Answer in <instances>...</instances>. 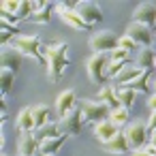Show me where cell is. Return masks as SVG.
I'll return each mask as SVG.
<instances>
[{
  "label": "cell",
  "mask_w": 156,
  "mask_h": 156,
  "mask_svg": "<svg viewBox=\"0 0 156 156\" xmlns=\"http://www.w3.org/2000/svg\"><path fill=\"white\" fill-rule=\"evenodd\" d=\"M150 145H152V147H156V133H152V135H150Z\"/></svg>",
  "instance_id": "cell-37"
},
{
  "label": "cell",
  "mask_w": 156,
  "mask_h": 156,
  "mask_svg": "<svg viewBox=\"0 0 156 156\" xmlns=\"http://www.w3.org/2000/svg\"><path fill=\"white\" fill-rule=\"evenodd\" d=\"M60 135H62V133H60L58 124H54V122L45 124L43 128H39V130L34 133V137H37L39 143H43V141H47V139H56V137H60Z\"/></svg>",
  "instance_id": "cell-23"
},
{
  "label": "cell",
  "mask_w": 156,
  "mask_h": 156,
  "mask_svg": "<svg viewBox=\"0 0 156 156\" xmlns=\"http://www.w3.org/2000/svg\"><path fill=\"white\" fill-rule=\"evenodd\" d=\"M81 113H83V122H96L98 124V122L109 120L111 109L105 103H101V101H83Z\"/></svg>",
  "instance_id": "cell-6"
},
{
  "label": "cell",
  "mask_w": 156,
  "mask_h": 156,
  "mask_svg": "<svg viewBox=\"0 0 156 156\" xmlns=\"http://www.w3.org/2000/svg\"><path fill=\"white\" fill-rule=\"evenodd\" d=\"M135 96H137V92H133L130 88H120V90H118V101H120V105L126 107V109H130V107L135 105Z\"/></svg>",
  "instance_id": "cell-26"
},
{
  "label": "cell",
  "mask_w": 156,
  "mask_h": 156,
  "mask_svg": "<svg viewBox=\"0 0 156 156\" xmlns=\"http://www.w3.org/2000/svg\"><path fill=\"white\" fill-rule=\"evenodd\" d=\"M11 47H15V49H17L22 56H28V58L37 60L39 64H47V62H45V58H43V54H41L43 43H41V39H39V37H30V34H17V37L13 39Z\"/></svg>",
  "instance_id": "cell-2"
},
{
  "label": "cell",
  "mask_w": 156,
  "mask_h": 156,
  "mask_svg": "<svg viewBox=\"0 0 156 156\" xmlns=\"http://www.w3.org/2000/svg\"><path fill=\"white\" fill-rule=\"evenodd\" d=\"M109 120L120 128L122 124H126V122H128V109H126V107H118V109H113V111L109 113Z\"/></svg>",
  "instance_id": "cell-27"
},
{
  "label": "cell",
  "mask_w": 156,
  "mask_h": 156,
  "mask_svg": "<svg viewBox=\"0 0 156 156\" xmlns=\"http://www.w3.org/2000/svg\"><path fill=\"white\" fill-rule=\"evenodd\" d=\"M17 34H15V30L13 28H7V26H2V34H0V43H2L5 47L9 45V43H13V39H15Z\"/></svg>",
  "instance_id": "cell-32"
},
{
  "label": "cell",
  "mask_w": 156,
  "mask_h": 156,
  "mask_svg": "<svg viewBox=\"0 0 156 156\" xmlns=\"http://www.w3.org/2000/svg\"><path fill=\"white\" fill-rule=\"evenodd\" d=\"M154 60H156V54L152 51V47H143V49L139 51V56H137L135 66H139L141 71H150V69L154 66Z\"/></svg>",
  "instance_id": "cell-20"
},
{
  "label": "cell",
  "mask_w": 156,
  "mask_h": 156,
  "mask_svg": "<svg viewBox=\"0 0 156 156\" xmlns=\"http://www.w3.org/2000/svg\"><path fill=\"white\" fill-rule=\"evenodd\" d=\"M98 101H101V103H105L111 111H113V109H118V107H122V105H120V101H118V92H115L111 86H103V88L98 90Z\"/></svg>",
  "instance_id": "cell-18"
},
{
  "label": "cell",
  "mask_w": 156,
  "mask_h": 156,
  "mask_svg": "<svg viewBox=\"0 0 156 156\" xmlns=\"http://www.w3.org/2000/svg\"><path fill=\"white\" fill-rule=\"evenodd\" d=\"M41 54L45 58V66H47V75L51 81H58L60 75L64 73L66 64H69V45L66 43H60V41H54V43H47L41 47Z\"/></svg>",
  "instance_id": "cell-1"
},
{
  "label": "cell",
  "mask_w": 156,
  "mask_h": 156,
  "mask_svg": "<svg viewBox=\"0 0 156 156\" xmlns=\"http://www.w3.org/2000/svg\"><path fill=\"white\" fill-rule=\"evenodd\" d=\"M124 135H126L128 147H130L133 152L143 150V147H145V143H147V137H150L147 126H145L143 122H133V124H128V126H126V130H124Z\"/></svg>",
  "instance_id": "cell-5"
},
{
  "label": "cell",
  "mask_w": 156,
  "mask_h": 156,
  "mask_svg": "<svg viewBox=\"0 0 156 156\" xmlns=\"http://www.w3.org/2000/svg\"><path fill=\"white\" fill-rule=\"evenodd\" d=\"M154 43H156V39H154Z\"/></svg>",
  "instance_id": "cell-41"
},
{
  "label": "cell",
  "mask_w": 156,
  "mask_h": 156,
  "mask_svg": "<svg viewBox=\"0 0 156 156\" xmlns=\"http://www.w3.org/2000/svg\"><path fill=\"white\" fill-rule=\"evenodd\" d=\"M77 13H79V17L92 28L94 24H98V22H103V11H101V7L96 5V2H77V9H75Z\"/></svg>",
  "instance_id": "cell-9"
},
{
  "label": "cell",
  "mask_w": 156,
  "mask_h": 156,
  "mask_svg": "<svg viewBox=\"0 0 156 156\" xmlns=\"http://www.w3.org/2000/svg\"><path fill=\"white\" fill-rule=\"evenodd\" d=\"M69 137H64V135H60V137H56V139H47V141H43L41 143V152L43 154H47V156H56L58 152H60V147L64 145V141H66Z\"/></svg>",
  "instance_id": "cell-21"
},
{
  "label": "cell",
  "mask_w": 156,
  "mask_h": 156,
  "mask_svg": "<svg viewBox=\"0 0 156 156\" xmlns=\"http://www.w3.org/2000/svg\"><path fill=\"white\" fill-rule=\"evenodd\" d=\"M147 79H150V71H143L135 81H130V83L124 86V88H130L133 92H147Z\"/></svg>",
  "instance_id": "cell-25"
},
{
  "label": "cell",
  "mask_w": 156,
  "mask_h": 156,
  "mask_svg": "<svg viewBox=\"0 0 156 156\" xmlns=\"http://www.w3.org/2000/svg\"><path fill=\"white\" fill-rule=\"evenodd\" d=\"M22 54L15 49V47H5L2 49V56H0V64H2V69H9L13 73H17L22 69Z\"/></svg>",
  "instance_id": "cell-12"
},
{
  "label": "cell",
  "mask_w": 156,
  "mask_h": 156,
  "mask_svg": "<svg viewBox=\"0 0 156 156\" xmlns=\"http://www.w3.org/2000/svg\"><path fill=\"white\" fill-rule=\"evenodd\" d=\"M147 107H150V111H156V94H152L147 98Z\"/></svg>",
  "instance_id": "cell-35"
},
{
  "label": "cell",
  "mask_w": 156,
  "mask_h": 156,
  "mask_svg": "<svg viewBox=\"0 0 156 156\" xmlns=\"http://www.w3.org/2000/svg\"><path fill=\"white\" fill-rule=\"evenodd\" d=\"M154 66H156V60H154Z\"/></svg>",
  "instance_id": "cell-40"
},
{
  "label": "cell",
  "mask_w": 156,
  "mask_h": 156,
  "mask_svg": "<svg viewBox=\"0 0 156 156\" xmlns=\"http://www.w3.org/2000/svg\"><path fill=\"white\" fill-rule=\"evenodd\" d=\"M107 66H109V56L107 54H92L88 60V77L94 83H105L107 81Z\"/></svg>",
  "instance_id": "cell-4"
},
{
  "label": "cell",
  "mask_w": 156,
  "mask_h": 156,
  "mask_svg": "<svg viewBox=\"0 0 156 156\" xmlns=\"http://www.w3.org/2000/svg\"><path fill=\"white\" fill-rule=\"evenodd\" d=\"M137 45H143V47H150L152 45V32H150V28L147 26H141V24H130L128 26V32H126Z\"/></svg>",
  "instance_id": "cell-13"
},
{
  "label": "cell",
  "mask_w": 156,
  "mask_h": 156,
  "mask_svg": "<svg viewBox=\"0 0 156 156\" xmlns=\"http://www.w3.org/2000/svg\"><path fill=\"white\" fill-rule=\"evenodd\" d=\"M128 56H130V51L118 47V49H113V51L109 54V62H128Z\"/></svg>",
  "instance_id": "cell-30"
},
{
  "label": "cell",
  "mask_w": 156,
  "mask_h": 156,
  "mask_svg": "<svg viewBox=\"0 0 156 156\" xmlns=\"http://www.w3.org/2000/svg\"><path fill=\"white\" fill-rule=\"evenodd\" d=\"M81 124H83V113H81V107H77L69 115L60 118L58 128H60V133L64 137H79L81 135Z\"/></svg>",
  "instance_id": "cell-7"
},
{
  "label": "cell",
  "mask_w": 156,
  "mask_h": 156,
  "mask_svg": "<svg viewBox=\"0 0 156 156\" xmlns=\"http://www.w3.org/2000/svg\"><path fill=\"white\" fill-rule=\"evenodd\" d=\"M154 94H156V81H154Z\"/></svg>",
  "instance_id": "cell-39"
},
{
  "label": "cell",
  "mask_w": 156,
  "mask_h": 156,
  "mask_svg": "<svg viewBox=\"0 0 156 156\" xmlns=\"http://www.w3.org/2000/svg\"><path fill=\"white\" fill-rule=\"evenodd\" d=\"M32 115H34V124H37V130L43 128L45 124H49V118H51V111L47 105H34L32 107Z\"/></svg>",
  "instance_id": "cell-22"
},
{
  "label": "cell",
  "mask_w": 156,
  "mask_h": 156,
  "mask_svg": "<svg viewBox=\"0 0 156 156\" xmlns=\"http://www.w3.org/2000/svg\"><path fill=\"white\" fill-rule=\"evenodd\" d=\"M145 126H147V133L150 135L156 133V111H150V120L145 122Z\"/></svg>",
  "instance_id": "cell-34"
},
{
  "label": "cell",
  "mask_w": 156,
  "mask_h": 156,
  "mask_svg": "<svg viewBox=\"0 0 156 156\" xmlns=\"http://www.w3.org/2000/svg\"><path fill=\"white\" fill-rule=\"evenodd\" d=\"M34 156H47V154H43V152H41V150H39V152H37V154H34Z\"/></svg>",
  "instance_id": "cell-38"
},
{
  "label": "cell",
  "mask_w": 156,
  "mask_h": 156,
  "mask_svg": "<svg viewBox=\"0 0 156 156\" xmlns=\"http://www.w3.org/2000/svg\"><path fill=\"white\" fill-rule=\"evenodd\" d=\"M56 9H58L60 20H62L69 28H73V30H90V26L79 17V13H77L75 9H62V7H56Z\"/></svg>",
  "instance_id": "cell-11"
},
{
  "label": "cell",
  "mask_w": 156,
  "mask_h": 156,
  "mask_svg": "<svg viewBox=\"0 0 156 156\" xmlns=\"http://www.w3.org/2000/svg\"><path fill=\"white\" fill-rule=\"evenodd\" d=\"M133 22L135 24H141V26H156V5L154 2H141L135 13H133Z\"/></svg>",
  "instance_id": "cell-8"
},
{
  "label": "cell",
  "mask_w": 156,
  "mask_h": 156,
  "mask_svg": "<svg viewBox=\"0 0 156 156\" xmlns=\"http://www.w3.org/2000/svg\"><path fill=\"white\" fill-rule=\"evenodd\" d=\"M17 130L22 135H28L32 130H37V124H34V115H32V107H26L20 111L17 115Z\"/></svg>",
  "instance_id": "cell-15"
},
{
  "label": "cell",
  "mask_w": 156,
  "mask_h": 156,
  "mask_svg": "<svg viewBox=\"0 0 156 156\" xmlns=\"http://www.w3.org/2000/svg\"><path fill=\"white\" fill-rule=\"evenodd\" d=\"M20 156H34L37 152H39V147H41V143L37 141V137H34V133H28V135H22V139H20Z\"/></svg>",
  "instance_id": "cell-16"
},
{
  "label": "cell",
  "mask_w": 156,
  "mask_h": 156,
  "mask_svg": "<svg viewBox=\"0 0 156 156\" xmlns=\"http://www.w3.org/2000/svg\"><path fill=\"white\" fill-rule=\"evenodd\" d=\"M141 73H143V71H141L139 66H135V64H126V66H124V71L115 77V83H120V86L124 88V86H128L130 81H135Z\"/></svg>",
  "instance_id": "cell-19"
},
{
  "label": "cell",
  "mask_w": 156,
  "mask_h": 156,
  "mask_svg": "<svg viewBox=\"0 0 156 156\" xmlns=\"http://www.w3.org/2000/svg\"><path fill=\"white\" fill-rule=\"evenodd\" d=\"M75 103H77L75 90H64V92H60L58 98H56V111H58V115L64 118V115H69L71 111H75V109H77Z\"/></svg>",
  "instance_id": "cell-10"
},
{
  "label": "cell",
  "mask_w": 156,
  "mask_h": 156,
  "mask_svg": "<svg viewBox=\"0 0 156 156\" xmlns=\"http://www.w3.org/2000/svg\"><path fill=\"white\" fill-rule=\"evenodd\" d=\"M130 156H154V154H147L145 150H137V152H133Z\"/></svg>",
  "instance_id": "cell-36"
},
{
  "label": "cell",
  "mask_w": 156,
  "mask_h": 156,
  "mask_svg": "<svg viewBox=\"0 0 156 156\" xmlns=\"http://www.w3.org/2000/svg\"><path fill=\"white\" fill-rule=\"evenodd\" d=\"M124 66H126V62H109V66H107V79H115L122 71H124Z\"/></svg>",
  "instance_id": "cell-29"
},
{
  "label": "cell",
  "mask_w": 156,
  "mask_h": 156,
  "mask_svg": "<svg viewBox=\"0 0 156 156\" xmlns=\"http://www.w3.org/2000/svg\"><path fill=\"white\" fill-rule=\"evenodd\" d=\"M118 41L120 39L111 30H101V32L90 37V47L94 54H107L109 56L113 49H118Z\"/></svg>",
  "instance_id": "cell-3"
},
{
  "label": "cell",
  "mask_w": 156,
  "mask_h": 156,
  "mask_svg": "<svg viewBox=\"0 0 156 156\" xmlns=\"http://www.w3.org/2000/svg\"><path fill=\"white\" fill-rule=\"evenodd\" d=\"M20 5H22V2H17V0H5L2 7H0V11H2V13H11V15H17Z\"/></svg>",
  "instance_id": "cell-31"
},
{
  "label": "cell",
  "mask_w": 156,
  "mask_h": 156,
  "mask_svg": "<svg viewBox=\"0 0 156 156\" xmlns=\"http://www.w3.org/2000/svg\"><path fill=\"white\" fill-rule=\"evenodd\" d=\"M49 20H51V2L30 17V22H34V24H49Z\"/></svg>",
  "instance_id": "cell-28"
},
{
  "label": "cell",
  "mask_w": 156,
  "mask_h": 156,
  "mask_svg": "<svg viewBox=\"0 0 156 156\" xmlns=\"http://www.w3.org/2000/svg\"><path fill=\"white\" fill-rule=\"evenodd\" d=\"M128 150H130V147H128L126 135H124L122 130H120L109 143H105V152H107V154H118V156H120V154H126Z\"/></svg>",
  "instance_id": "cell-17"
},
{
  "label": "cell",
  "mask_w": 156,
  "mask_h": 156,
  "mask_svg": "<svg viewBox=\"0 0 156 156\" xmlns=\"http://www.w3.org/2000/svg\"><path fill=\"white\" fill-rule=\"evenodd\" d=\"M118 47H122V49H126V51H130L133 47H137V43L128 37V34H124V37H120V41H118Z\"/></svg>",
  "instance_id": "cell-33"
},
{
  "label": "cell",
  "mask_w": 156,
  "mask_h": 156,
  "mask_svg": "<svg viewBox=\"0 0 156 156\" xmlns=\"http://www.w3.org/2000/svg\"><path fill=\"white\" fill-rule=\"evenodd\" d=\"M120 133V128L111 122V120H105V122H98L96 124V128H94V135H96V139L105 145V143H109L115 135Z\"/></svg>",
  "instance_id": "cell-14"
},
{
  "label": "cell",
  "mask_w": 156,
  "mask_h": 156,
  "mask_svg": "<svg viewBox=\"0 0 156 156\" xmlns=\"http://www.w3.org/2000/svg\"><path fill=\"white\" fill-rule=\"evenodd\" d=\"M0 90H2V98H7V94L11 92V88H13V81H15V73L13 71H9V69H2L0 71Z\"/></svg>",
  "instance_id": "cell-24"
}]
</instances>
